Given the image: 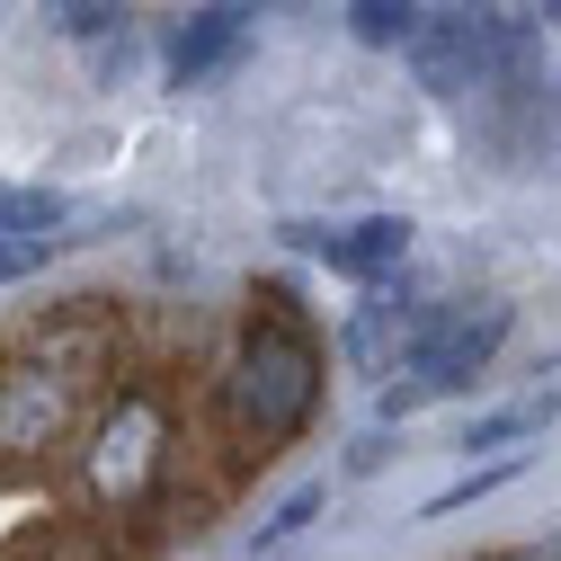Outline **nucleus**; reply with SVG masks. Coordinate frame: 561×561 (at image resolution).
<instances>
[{"instance_id": "obj_12", "label": "nucleus", "mask_w": 561, "mask_h": 561, "mask_svg": "<svg viewBox=\"0 0 561 561\" xmlns=\"http://www.w3.org/2000/svg\"><path fill=\"white\" fill-rule=\"evenodd\" d=\"M54 259V241H27V232H0V276H27V267H45Z\"/></svg>"}, {"instance_id": "obj_3", "label": "nucleus", "mask_w": 561, "mask_h": 561, "mask_svg": "<svg viewBox=\"0 0 561 561\" xmlns=\"http://www.w3.org/2000/svg\"><path fill=\"white\" fill-rule=\"evenodd\" d=\"M500 339H508V304H490V295H472V304H428L419 347H410V366H401L410 383L392 392V410H419V401L472 383L490 357H500Z\"/></svg>"}, {"instance_id": "obj_10", "label": "nucleus", "mask_w": 561, "mask_h": 561, "mask_svg": "<svg viewBox=\"0 0 561 561\" xmlns=\"http://www.w3.org/2000/svg\"><path fill=\"white\" fill-rule=\"evenodd\" d=\"M0 232L62 241V196H45V187H19V196H0Z\"/></svg>"}, {"instance_id": "obj_4", "label": "nucleus", "mask_w": 561, "mask_h": 561, "mask_svg": "<svg viewBox=\"0 0 561 561\" xmlns=\"http://www.w3.org/2000/svg\"><path fill=\"white\" fill-rule=\"evenodd\" d=\"M500 62H508V36H500L490 10H472V0L419 19V36H410V72L428 81V90H446V99H455V90H481Z\"/></svg>"}, {"instance_id": "obj_8", "label": "nucleus", "mask_w": 561, "mask_h": 561, "mask_svg": "<svg viewBox=\"0 0 561 561\" xmlns=\"http://www.w3.org/2000/svg\"><path fill=\"white\" fill-rule=\"evenodd\" d=\"M241 45H250V10H241V0H215V10H196V19L179 27V45H170V81H179V90L215 81Z\"/></svg>"}, {"instance_id": "obj_1", "label": "nucleus", "mask_w": 561, "mask_h": 561, "mask_svg": "<svg viewBox=\"0 0 561 561\" xmlns=\"http://www.w3.org/2000/svg\"><path fill=\"white\" fill-rule=\"evenodd\" d=\"M259 304H267V312L250 321L241 357H232V375H224V410H232L241 437L276 446V437H295L304 419H312V401H321V347H312V330L286 312V295H259Z\"/></svg>"}, {"instance_id": "obj_11", "label": "nucleus", "mask_w": 561, "mask_h": 561, "mask_svg": "<svg viewBox=\"0 0 561 561\" xmlns=\"http://www.w3.org/2000/svg\"><path fill=\"white\" fill-rule=\"evenodd\" d=\"M116 10H125V0H54V27H72V36H99Z\"/></svg>"}, {"instance_id": "obj_6", "label": "nucleus", "mask_w": 561, "mask_h": 561, "mask_svg": "<svg viewBox=\"0 0 561 561\" xmlns=\"http://www.w3.org/2000/svg\"><path fill=\"white\" fill-rule=\"evenodd\" d=\"M295 241H304V250H321V259H330V267H347V276H366V286H383V276L410 259V224H401V215H366V224H339V232L304 224Z\"/></svg>"}, {"instance_id": "obj_9", "label": "nucleus", "mask_w": 561, "mask_h": 561, "mask_svg": "<svg viewBox=\"0 0 561 561\" xmlns=\"http://www.w3.org/2000/svg\"><path fill=\"white\" fill-rule=\"evenodd\" d=\"M347 27L366 45H410L419 36V0H347Z\"/></svg>"}, {"instance_id": "obj_2", "label": "nucleus", "mask_w": 561, "mask_h": 561, "mask_svg": "<svg viewBox=\"0 0 561 561\" xmlns=\"http://www.w3.org/2000/svg\"><path fill=\"white\" fill-rule=\"evenodd\" d=\"M161 472H170V410H161V392L134 383V392H116V401L99 410V428H90V446H81V481H90L99 508L134 517V508H152Z\"/></svg>"}, {"instance_id": "obj_5", "label": "nucleus", "mask_w": 561, "mask_h": 561, "mask_svg": "<svg viewBox=\"0 0 561 561\" xmlns=\"http://www.w3.org/2000/svg\"><path fill=\"white\" fill-rule=\"evenodd\" d=\"M62 419H72V392H62L54 366H10L0 375V455H45L62 437Z\"/></svg>"}, {"instance_id": "obj_7", "label": "nucleus", "mask_w": 561, "mask_h": 561, "mask_svg": "<svg viewBox=\"0 0 561 561\" xmlns=\"http://www.w3.org/2000/svg\"><path fill=\"white\" fill-rule=\"evenodd\" d=\"M419 321H428V304H410V295H383L347 321V366L357 375H401L410 366V347H419Z\"/></svg>"}, {"instance_id": "obj_13", "label": "nucleus", "mask_w": 561, "mask_h": 561, "mask_svg": "<svg viewBox=\"0 0 561 561\" xmlns=\"http://www.w3.org/2000/svg\"><path fill=\"white\" fill-rule=\"evenodd\" d=\"M543 561H561V535H552V543H543Z\"/></svg>"}]
</instances>
